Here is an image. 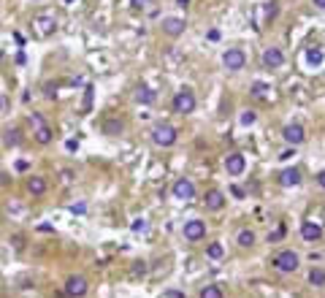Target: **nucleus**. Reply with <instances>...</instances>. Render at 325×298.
<instances>
[{
  "label": "nucleus",
  "mask_w": 325,
  "mask_h": 298,
  "mask_svg": "<svg viewBox=\"0 0 325 298\" xmlns=\"http://www.w3.org/2000/svg\"><path fill=\"white\" fill-rule=\"evenodd\" d=\"M87 290H90V285H87L84 277H76V274H73V277L65 279V296L68 298H84Z\"/></svg>",
  "instance_id": "obj_8"
},
{
  "label": "nucleus",
  "mask_w": 325,
  "mask_h": 298,
  "mask_svg": "<svg viewBox=\"0 0 325 298\" xmlns=\"http://www.w3.org/2000/svg\"><path fill=\"white\" fill-rule=\"evenodd\" d=\"M309 285L312 288H325V271L323 268H312L309 271Z\"/></svg>",
  "instance_id": "obj_23"
},
{
  "label": "nucleus",
  "mask_w": 325,
  "mask_h": 298,
  "mask_svg": "<svg viewBox=\"0 0 325 298\" xmlns=\"http://www.w3.org/2000/svg\"><path fill=\"white\" fill-rule=\"evenodd\" d=\"M323 60H325V51H323V47H309L306 49V62H309L312 68H317V65H323Z\"/></svg>",
  "instance_id": "obj_19"
},
{
  "label": "nucleus",
  "mask_w": 325,
  "mask_h": 298,
  "mask_svg": "<svg viewBox=\"0 0 325 298\" xmlns=\"http://www.w3.org/2000/svg\"><path fill=\"white\" fill-rule=\"evenodd\" d=\"M182 236H184V242H201V239L206 236V222L198 220V217L187 220L182 225Z\"/></svg>",
  "instance_id": "obj_6"
},
{
  "label": "nucleus",
  "mask_w": 325,
  "mask_h": 298,
  "mask_svg": "<svg viewBox=\"0 0 325 298\" xmlns=\"http://www.w3.org/2000/svg\"><path fill=\"white\" fill-rule=\"evenodd\" d=\"M149 136H152V144H155V147H162V149L173 147V144H176V139H179L176 128H173V125H168V122H158Z\"/></svg>",
  "instance_id": "obj_2"
},
{
  "label": "nucleus",
  "mask_w": 325,
  "mask_h": 298,
  "mask_svg": "<svg viewBox=\"0 0 325 298\" xmlns=\"http://www.w3.org/2000/svg\"><path fill=\"white\" fill-rule=\"evenodd\" d=\"M255 242H258V236H255V231H249V228H244V231H239V236H236V244H239L241 249H249V247H255Z\"/></svg>",
  "instance_id": "obj_18"
},
{
  "label": "nucleus",
  "mask_w": 325,
  "mask_h": 298,
  "mask_svg": "<svg viewBox=\"0 0 325 298\" xmlns=\"http://www.w3.org/2000/svg\"><path fill=\"white\" fill-rule=\"evenodd\" d=\"M317 185H320L323 190H325V171H320V174H317Z\"/></svg>",
  "instance_id": "obj_34"
},
{
  "label": "nucleus",
  "mask_w": 325,
  "mask_h": 298,
  "mask_svg": "<svg viewBox=\"0 0 325 298\" xmlns=\"http://www.w3.org/2000/svg\"><path fill=\"white\" fill-rule=\"evenodd\" d=\"M260 62H263V68H269V71H276V68L284 65V51L279 47H269L263 51V57H260Z\"/></svg>",
  "instance_id": "obj_10"
},
{
  "label": "nucleus",
  "mask_w": 325,
  "mask_h": 298,
  "mask_svg": "<svg viewBox=\"0 0 325 298\" xmlns=\"http://www.w3.org/2000/svg\"><path fill=\"white\" fill-rule=\"evenodd\" d=\"M293 154H295V152H293V149H284V152L279 154V157H282V160H287V157H293Z\"/></svg>",
  "instance_id": "obj_36"
},
{
  "label": "nucleus",
  "mask_w": 325,
  "mask_h": 298,
  "mask_svg": "<svg viewBox=\"0 0 325 298\" xmlns=\"http://www.w3.org/2000/svg\"><path fill=\"white\" fill-rule=\"evenodd\" d=\"M203 203H206L209 211H219V209H225V196L219 190H209L206 198H203Z\"/></svg>",
  "instance_id": "obj_15"
},
{
  "label": "nucleus",
  "mask_w": 325,
  "mask_h": 298,
  "mask_svg": "<svg viewBox=\"0 0 325 298\" xmlns=\"http://www.w3.org/2000/svg\"><path fill=\"white\" fill-rule=\"evenodd\" d=\"M103 130H106L108 136H119V133H122V122H114V119H108V122L103 125Z\"/></svg>",
  "instance_id": "obj_26"
},
{
  "label": "nucleus",
  "mask_w": 325,
  "mask_h": 298,
  "mask_svg": "<svg viewBox=\"0 0 325 298\" xmlns=\"http://www.w3.org/2000/svg\"><path fill=\"white\" fill-rule=\"evenodd\" d=\"M160 27H162V33H165V36L179 38V36L184 33V27H187V22H184L182 16H165V19L160 22Z\"/></svg>",
  "instance_id": "obj_12"
},
{
  "label": "nucleus",
  "mask_w": 325,
  "mask_h": 298,
  "mask_svg": "<svg viewBox=\"0 0 325 298\" xmlns=\"http://www.w3.org/2000/svg\"><path fill=\"white\" fill-rule=\"evenodd\" d=\"M255 119H258V114L255 111H244L241 114V125H255Z\"/></svg>",
  "instance_id": "obj_27"
},
{
  "label": "nucleus",
  "mask_w": 325,
  "mask_h": 298,
  "mask_svg": "<svg viewBox=\"0 0 325 298\" xmlns=\"http://www.w3.org/2000/svg\"><path fill=\"white\" fill-rule=\"evenodd\" d=\"M19 141H22V136H19V130H16V128L3 130V144L5 147H19Z\"/></svg>",
  "instance_id": "obj_21"
},
{
  "label": "nucleus",
  "mask_w": 325,
  "mask_h": 298,
  "mask_svg": "<svg viewBox=\"0 0 325 298\" xmlns=\"http://www.w3.org/2000/svg\"><path fill=\"white\" fill-rule=\"evenodd\" d=\"M171 196L176 198V200H184V203H187V200H193V198H195V185L187 179V176H182V179L173 182Z\"/></svg>",
  "instance_id": "obj_7"
},
{
  "label": "nucleus",
  "mask_w": 325,
  "mask_h": 298,
  "mask_svg": "<svg viewBox=\"0 0 325 298\" xmlns=\"http://www.w3.org/2000/svg\"><path fill=\"white\" fill-rule=\"evenodd\" d=\"M230 193H233V198H244V196H247V193H244V187H239V185L230 187Z\"/></svg>",
  "instance_id": "obj_29"
},
{
  "label": "nucleus",
  "mask_w": 325,
  "mask_h": 298,
  "mask_svg": "<svg viewBox=\"0 0 325 298\" xmlns=\"http://www.w3.org/2000/svg\"><path fill=\"white\" fill-rule=\"evenodd\" d=\"M225 171H228V176H241L247 171V157L241 152H230L225 157Z\"/></svg>",
  "instance_id": "obj_11"
},
{
  "label": "nucleus",
  "mask_w": 325,
  "mask_h": 298,
  "mask_svg": "<svg viewBox=\"0 0 325 298\" xmlns=\"http://www.w3.org/2000/svg\"><path fill=\"white\" fill-rule=\"evenodd\" d=\"M16 171H27V160H19V163H16Z\"/></svg>",
  "instance_id": "obj_37"
},
{
  "label": "nucleus",
  "mask_w": 325,
  "mask_h": 298,
  "mask_svg": "<svg viewBox=\"0 0 325 298\" xmlns=\"http://www.w3.org/2000/svg\"><path fill=\"white\" fill-rule=\"evenodd\" d=\"M279 185L282 187H298L301 185V171L298 168H284L279 174Z\"/></svg>",
  "instance_id": "obj_16"
},
{
  "label": "nucleus",
  "mask_w": 325,
  "mask_h": 298,
  "mask_svg": "<svg viewBox=\"0 0 325 298\" xmlns=\"http://www.w3.org/2000/svg\"><path fill=\"white\" fill-rule=\"evenodd\" d=\"M219 38V30H209V41H217Z\"/></svg>",
  "instance_id": "obj_35"
},
{
  "label": "nucleus",
  "mask_w": 325,
  "mask_h": 298,
  "mask_svg": "<svg viewBox=\"0 0 325 298\" xmlns=\"http://www.w3.org/2000/svg\"><path fill=\"white\" fill-rule=\"evenodd\" d=\"M52 139H54V133H52V128L49 125H41V128H36V141L38 144H52Z\"/></svg>",
  "instance_id": "obj_20"
},
{
  "label": "nucleus",
  "mask_w": 325,
  "mask_h": 298,
  "mask_svg": "<svg viewBox=\"0 0 325 298\" xmlns=\"http://www.w3.org/2000/svg\"><path fill=\"white\" fill-rule=\"evenodd\" d=\"M279 239H284V225H279L274 233H269V242H271V244H274V242H279Z\"/></svg>",
  "instance_id": "obj_28"
},
{
  "label": "nucleus",
  "mask_w": 325,
  "mask_h": 298,
  "mask_svg": "<svg viewBox=\"0 0 325 298\" xmlns=\"http://www.w3.org/2000/svg\"><path fill=\"white\" fill-rule=\"evenodd\" d=\"M301 239L309 242V244L320 242V239H323V228L317 225V222H312V220H304V222H301Z\"/></svg>",
  "instance_id": "obj_13"
},
{
  "label": "nucleus",
  "mask_w": 325,
  "mask_h": 298,
  "mask_svg": "<svg viewBox=\"0 0 325 298\" xmlns=\"http://www.w3.org/2000/svg\"><path fill=\"white\" fill-rule=\"evenodd\" d=\"M65 3H68V5H73V3H79V0H65Z\"/></svg>",
  "instance_id": "obj_40"
},
{
  "label": "nucleus",
  "mask_w": 325,
  "mask_h": 298,
  "mask_svg": "<svg viewBox=\"0 0 325 298\" xmlns=\"http://www.w3.org/2000/svg\"><path fill=\"white\" fill-rule=\"evenodd\" d=\"M54 93H57V87H52V84H46V98H54Z\"/></svg>",
  "instance_id": "obj_33"
},
{
  "label": "nucleus",
  "mask_w": 325,
  "mask_h": 298,
  "mask_svg": "<svg viewBox=\"0 0 325 298\" xmlns=\"http://www.w3.org/2000/svg\"><path fill=\"white\" fill-rule=\"evenodd\" d=\"M195 93L190 87H182L176 95H173V100H171V106H173V111L176 114H193L195 111Z\"/></svg>",
  "instance_id": "obj_4"
},
{
  "label": "nucleus",
  "mask_w": 325,
  "mask_h": 298,
  "mask_svg": "<svg viewBox=\"0 0 325 298\" xmlns=\"http://www.w3.org/2000/svg\"><path fill=\"white\" fill-rule=\"evenodd\" d=\"M144 228H147V222H144V220H136V222H133V231H144Z\"/></svg>",
  "instance_id": "obj_32"
},
{
  "label": "nucleus",
  "mask_w": 325,
  "mask_h": 298,
  "mask_svg": "<svg viewBox=\"0 0 325 298\" xmlns=\"http://www.w3.org/2000/svg\"><path fill=\"white\" fill-rule=\"evenodd\" d=\"M130 3H133V8H147L152 0H130Z\"/></svg>",
  "instance_id": "obj_31"
},
{
  "label": "nucleus",
  "mask_w": 325,
  "mask_h": 298,
  "mask_svg": "<svg viewBox=\"0 0 325 298\" xmlns=\"http://www.w3.org/2000/svg\"><path fill=\"white\" fill-rule=\"evenodd\" d=\"M249 93H252L255 98H266V93H269V84H266V82H255Z\"/></svg>",
  "instance_id": "obj_25"
},
{
  "label": "nucleus",
  "mask_w": 325,
  "mask_h": 298,
  "mask_svg": "<svg viewBox=\"0 0 325 298\" xmlns=\"http://www.w3.org/2000/svg\"><path fill=\"white\" fill-rule=\"evenodd\" d=\"M33 27H36V36L49 38L52 33L57 30V16H54V11H38V14L33 16Z\"/></svg>",
  "instance_id": "obj_3"
},
{
  "label": "nucleus",
  "mask_w": 325,
  "mask_h": 298,
  "mask_svg": "<svg viewBox=\"0 0 325 298\" xmlns=\"http://www.w3.org/2000/svg\"><path fill=\"white\" fill-rule=\"evenodd\" d=\"M222 255H225V249H222V244H219V242H212L206 247V257H212V260H219Z\"/></svg>",
  "instance_id": "obj_24"
},
{
  "label": "nucleus",
  "mask_w": 325,
  "mask_h": 298,
  "mask_svg": "<svg viewBox=\"0 0 325 298\" xmlns=\"http://www.w3.org/2000/svg\"><path fill=\"white\" fill-rule=\"evenodd\" d=\"M176 5H179V8H187V5H190V0H176Z\"/></svg>",
  "instance_id": "obj_38"
},
{
  "label": "nucleus",
  "mask_w": 325,
  "mask_h": 298,
  "mask_svg": "<svg viewBox=\"0 0 325 298\" xmlns=\"http://www.w3.org/2000/svg\"><path fill=\"white\" fill-rule=\"evenodd\" d=\"M133 98H136V103H141V106H152V103L158 100V93H155L152 87H147V84H138Z\"/></svg>",
  "instance_id": "obj_14"
},
{
  "label": "nucleus",
  "mask_w": 325,
  "mask_h": 298,
  "mask_svg": "<svg viewBox=\"0 0 325 298\" xmlns=\"http://www.w3.org/2000/svg\"><path fill=\"white\" fill-rule=\"evenodd\" d=\"M198 298H225V293H222L219 285H206V288H201Z\"/></svg>",
  "instance_id": "obj_22"
},
{
  "label": "nucleus",
  "mask_w": 325,
  "mask_h": 298,
  "mask_svg": "<svg viewBox=\"0 0 325 298\" xmlns=\"http://www.w3.org/2000/svg\"><path fill=\"white\" fill-rule=\"evenodd\" d=\"M271 266L282 274H293V271H298V266H301V255L293 249H282L271 257Z\"/></svg>",
  "instance_id": "obj_1"
},
{
  "label": "nucleus",
  "mask_w": 325,
  "mask_h": 298,
  "mask_svg": "<svg viewBox=\"0 0 325 298\" xmlns=\"http://www.w3.org/2000/svg\"><path fill=\"white\" fill-rule=\"evenodd\" d=\"M27 193H30V196H44L46 193V179L44 176H30V179H27Z\"/></svg>",
  "instance_id": "obj_17"
},
{
  "label": "nucleus",
  "mask_w": 325,
  "mask_h": 298,
  "mask_svg": "<svg viewBox=\"0 0 325 298\" xmlns=\"http://www.w3.org/2000/svg\"><path fill=\"white\" fill-rule=\"evenodd\" d=\"M71 211H73V214H84L87 206H84V203H71Z\"/></svg>",
  "instance_id": "obj_30"
},
{
  "label": "nucleus",
  "mask_w": 325,
  "mask_h": 298,
  "mask_svg": "<svg viewBox=\"0 0 325 298\" xmlns=\"http://www.w3.org/2000/svg\"><path fill=\"white\" fill-rule=\"evenodd\" d=\"M315 5L317 8H325V0H315Z\"/></svg>",
  "instance_id": "obj_39"
},
{
  "label": "nucleus",
  "mask_w": 325,
  "mask_h": 298,
  "mask_svg": "<svg viewBox=\"0 0 325 298\" xmlns=\"http://www.w3.org/2000/svg\"><path fill=\"white\" fill-rule=\"evenodd\" d=\"M282 139L287 141L290 147H298V144H304V141H306V130H304V125H298V122H290V125H284V130H282Z\"/></svg>",
  "instance_id": "obj_9"
},
{
  "label": "nucleus",
  "mask_w": 325,
  "mask_h": 298,
  "mask_svg": "<svg viewBox=\"0 0 325 298\" xmlns=\"http://www.w3.org/2000/svg\"><path fill=\"white\" fill-rule=\"evenodd\" d=\"M222 65L228 68V71H241V68H247V54H244V49L239 47H230L222 51Z\"/></svg>",
  "instance_id": "obj_5"
}]
</instances>
